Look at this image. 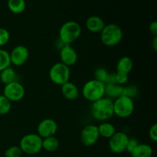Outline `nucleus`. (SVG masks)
Wrapping results in <instances>:
<instances>
[{
    "instance_id": "obj_16",
    "label": "nucleus",
    "mask_w": 157,
    "mask_h": 157,
    "mask_svg": "<svg viewBox=\"0 0 157 157\" xmlns=\"http://www.w3.org/2000/svg\"><path fill=\"white\" fill-rule=\"evenodd\" d=\"M61 94L65 99L68 101H75L79 96V89L76 84L67 81L61 85Z\"/></svg>"
},
{
    "instance_id": "obj_22",
    "label": "nucleus",
    "mask_w": 157,
    "mask_h": 157,
    "mask_svg": "<svg viewBox=\"0 0 157 157\" xmlns=\"http://www.w3.org/2000/svg\"><path fill=\"white\" fill-rule=\"evenodd\" d=\"M59 140L55 136L42 139V149L47 152H55L59 148Z\"/></svg>"
},
{
    "instance_id": "obj_10",
    "label": "nucleus",
    "mask_w": 157,
    "mask_h": 157,
    "mask_svg": "<svg viewBox=\"0 0 157 157\" xmlns=\"http://www.w3.org/2000/svg\"><path fill=\"white\" fill-rule=\"evenodd\" d=\"M100 137L98 126L90 124L83 128L81 133V143L86 147H91L98 142Z\"/></svg>"
},
{
    "instance_id": "obj_12",
    "label": "nucleus",
    "mask_w": 157,
    "mask_h": 157,
    "mask_svg": "<svg viewBox=\"0 0 157 157\" xmlns=\"http://www.w3.org/2000/svg\"><path fill=\"white\" fill-rule=\"evenodd\" d=\"M9 55H10L11 64L19 67L23 65L27 61L29 57V51L25 46L18 45L13 48L11 53H9Z\"/></svg>"
},
{
    "instance_id": "obj_5",
    "label": "nucleus",
    "mask_w": 157,
    "mask_h": 157,
    "mask_svg": "<svg viewBox=\"0 0 157 157\" xmlns=\"http://www.w3.org/2000/svg\"><path fill=\"white\" fill-rule=\"evenodd\" d=\"M18 147L23 153L35 155L42 150V138L37 133H29L20 140Z\"/></svg>"
},
{
    "instance_id": "obj_19",
    "label": "nucleus",
    "mask_w": 157,
    "mask_h": 157,
    "mask_svg": "<svg viewBox=\"0 0 157 157\" xmlns=\"http://www.w3.org/2000/svg\"><path fill=\"white\" fill-rule=\"evenodd\" d=\"M98 127L100 136H102V137L104 138H107V139H110V138L117 132L114 126L108 122L102 123V124H100Z\"/></svg>"
},
{
    "instance_id": "obj_13",
    "label": "nucleus",
    "mask_w": 157,
    "mask_h": 157,
    "mask_svg": "<svg viewBox=\"0 0 157 157\" xmlns=\"http://www.w3.org/2000/svg\"><path fill=\"white\" fill-rule=\"evenodd\" d=\"M60 59L61 63L70 67L78 61V53L71 44H64L60 48Z\"/></svg>"
},
{
    "instance_id": "obj_24",
    "label": "nucleus",
    "mask_w": 157,
    "mask_h": 157,
    "mask_svg": "<svg viewBox=\"0 0 157 157\" xmlns=\"http://www.w3.org/2000/svg\"><path fill=\"white\" fill-rule=\"evenodd\" d=\"M110 76V74L105 68H103V67H99V68L96 69L94 71V79L101 81L104 84H107L109 82Z\"/></svg>"
},
{
    "instance_id": "obj_7",
    "label": "nucleus",
    "mask_w": 157,
    "mask_h": 157,
    "mask_svg": "<svg viewBox=\"0 0 157 157\" xmlns=\"http://www.w3.org/2000/svg\"><path fill=\"white\" fill-rule=\"evenodd\" d=\"M71 77L70 67L61 62L55 63L49 70V78L54 84L62 85L69 81Z\"/></svg>"
},
{
    "instance_id": "obj_18",
    "label": "nucleus",
    "mask_w": 157,
    "mask_h": 157,
    "mask_svg": "<svg viewBox=\"0 0 157 157\" xmlns=\"http://www.w3.org/2000/svg\"><path fill=\"white\" fill-rule=\"evenodd\" d=\"M153 153V148L149 144H139L130 154L131 157H152Z\"/></svg>"
},
{
    "instance_id": "obj_29",
    "label": "nucleus",
    "mask_w": 157,
    "mask_h": 157,
    "mask_svg": "<svg viewBox=\"0 0 157 157\" xmlns=\"http://www.w3.org/2000/svg\"><path fill=\"white\" fill-rule=\"evenodd\" d=\"M138 93V89L137 87H135L133 85L127 86L126 87V96L129 97V98L133 99Z\"/></svg>"
},
{
    "instance_id": "obj_3",
    "label": "nucleus",
    "mask_w": 157,
    "mask_h": 157,
    "mask_svg": "<svg viewBox=\"0 0 157 157\" xmlns=\"http://www.w3.org/2000/svg\"><path fill=\"white\" fill-rule=\"evenodd\" d=\"M81 34V27L75 21H68L61 26L59 40L64 44H71L76 41Z\"/></svg>"
},
{
    "instance_id": "obj_8",
    "label": "nucleus",
    "mask_w": 157,
    "mask_h": 157,
    "mask_svg": "<svg viewBox=\"0 0 157 157\" xmlns=\"http://www.w3.org/2000/svg\"><path fill=\"white\" fill-rule=\"evenodd\" d=\"M25 94V87L18 81L5 85L3 95L11 102H17L23 99Z\"/></svg>"
},
{
    "instance_id": "obj_17",
    "label": "nucleus",
    "mask_w": 157,
    "mask_h": 157,
    "mask_svg": "<svg viewBox=\"0 0 157 157\" xmlns=\"http://www.w3.org/2000/svg\"><path fill=\"white\" fill-rule=\"evenodd\" d=\"M133 67V60L130 57L124 56L120 58L117 64V72L128 75Z\"/></svg>"
},
{
    "instance_id": "obj_15",
    "label": "nucleus",
    "mask_w": 157,
    "mask_h": 157,
    "mask_svg": "<svg viewBox=\"0 0 157 157\" xmlns=\"http://www.w3.org/2000/svg\"><path fill=\"white\" fill-rule=\"evenodd\" d=\"M85 25L89 32L93 33H99V32L101 33L105 26V23L101 17L92 15L86 20Z\"/></svg>"
},
{
    "instance_id": "obj_2",
    "label": "nucleus",
    "mask_w": 157,
    "mask_h": 157,
    "mask_svg": "<svg viewBox=\"0 0 157 157\" xmlns=\"http://www.w3.org/2000/svg\"><path fill=\"white\" fill-rule=\"evenodd\" d=\"M124 33L118 25L110 23L105 25L101 32V40L103 44L108 47H112L119 44L122 40Z\"/></svg>"
},
{
    "instance_id": "obj_27",
    "label": "nucleus",
    "mask_w": 157,
    "mask_h": 157,
    "mask_svg": "<svg viewBox=\"0 0 157 157\" xmlns=\"http://www.w3.org/2000/svg\"><path fill=\"white\" fill-rule=\"evenodd\" d=\"M10 40V33L7 29L0 28V47L4 46Z\"/></svg>"
},
{
    "instance_id": "obj_6",
    "label": "nucleus",
    "mask_w": 157,
    "mask_h": 157,
    "mask_svg": "<svg viewBox=\"0 0 157 157\" xmlns=\"http://www.w3.org/2000/svg\"><path fill=\"white\" fill-rule=\"evenodd\" d=\"M134 111V102L127 96H121L113 101L114 115L120 118H127Z\"/></svg>"
},
{
    "instance_id": "obj_30",
    "label": "nucleus",
    "mask_w": 157,
    "mask_h": 157,
    "mask_svg": "<svg viewBox=\"0 0 157 157\" xmlns=\"http://www.w3.org/2000/svg\"><path fill=\"white\" fill-rule=\"evenodd\" d=\"M149 136L153 142L157 141V124H155L152 126L149 130Z\"/></svg>"
},
{
    "instance_id": "obj_14",
    "label": "nucleus",
    "mask_w": 157,
    "mask_h": 157,
    "mask_svg": "<svg viewBox=\"0 0 157 157\" xmlns=\"http://www.w3.org/2000/svg\"><path fill=\"white\" fill-rule=\"evenodd\" d=\"M105 95L113 100L121 96H126V87L113 83L105 84Z\"/></svg>"
},
{
    "instance_id": "obj_23",
    "label": "nucleus",
    "mask_w": 157,
    "mask_h": 157,
    "mask_svg": "<svg viewBox=\"0 0 157 157\" xmlns=\"http://www.w3.org/2000/svg\"><path fill=\"white\" fill-rule=\"evenodd\" d=\"M10 55L7 51L0 48V72L11 66Z\"/></svg>"
},
{
    "instance_id": "obj_20",
    "label": "nucleus",
    "mask_w": 157,
    "mask_h": 157,
    "mask_svg": "<svg viewBox=\"0 0 157 157\" xmlns=\"http://www.w3.org/2000/svg\"><path fill=\"white\" fill-rule=\"evenodd\" d=\"M0 81L5 85L16 81V73L12 67H9L0 72Z\"/></svg>"
},
{
    "instance_id": "obj_25",
    "label": "nucleus",
    "mask_w": 157,
    "mask_h": 157,
    "mask_svg": "<svg viewBox=\"0 0 157 157\" xmlns=\"http://www.w3.org/2000/svg\"><path fill=\"white\" fill-rule=\"evenodd\" d=\"M12 108V102L4 95H0V115H6L9 113Z\"/></svg>"
},
{
    "instance_id": "obj_9",
    "label": "nucleus",
    "mask_w": 157,
    "mask_h": 157,
    "mask_svg": "<svg viewBox=\"0 0 157 157\" xmlns=\"http://www.w3.org/2000/svg\"><path fill=\"white\" fill-rule=\"evenodd\" d=\"M129 138L130 137L127 133L124 132H116L109 139L108 145L110 151L116 154H120L126 151Z\"/></svg>"
},
{
    "instance_id": "obj_4",
    "label": "nucleus",
    "mask_w": 157,
    "mask_h": 157,
    "mask_svg": "<svg viewBox=\"0 0 157 157\" xmlns=\"http://www.w3.org/2000/svg\"><path fill=\"white\" fill-rule=\"evenodd\" d=\"M84 98L90 102H94L105 96V84L96 79L87 81L82 88Z\"/></svg>"
},
{
    "instance_id": "obj_1",
    "label": "nucleus",
    "mask_w": 157,
    "mask_h": 157,
    "mask_svg": "<svg viewBox=\"0 0 157 157\" xmlns=\"http://www.w3.org/2000/svg\"><path fill=\"white\" fill-rule=\"evenodd\" d=\"M90 113L94 120L99 121H106L113 117V100L104 97L92 103L90 107Z\"/></svg>"
},
{
    "instance_id": "obj_21",
    "label": "nucleus",
    "mask_w": 157,
    "mask_h": 157,
    "mask_svg": "<svg viewBox=\"0 0 157 157\" xmlns=\"http://www.w3.org/2000/svg\"><path fill=\"white\" fill-rule=\"evenodd\" d=\"M8 9L14 14H21L25 11L26 2L25 0H8Z\"/></svg>"
},
{
    "instance_id": "obj_32",
    "label": "nucleus",
    "mask_w": 157,
    "mask_h": 157,
    "mask_svg": "<svg viewBox=\"0 0 157 157\" xmlns=\"http://www.w3.org/2000/svg\"><path fill=\"white\" fill-rule=\"evenodd\" d=\"M152 46H153V49H154V51L156 52L157 50V36H154L153 43H152Z\"/></svg>"
},
{
    "instance_id": "obj_28",
    "label": "nucleus",
    "mask_w": 157,
    "mask_h": 157,
    "mask_svg": "<svg viewBox=\"0 0 157 157\" xmlns=\"http://www.w3.org/2000/svg\"><path fill=\"white\" fill-rule=\"evenodd\" d=\"M139 141H138L137 139L134 137H131V138H129L128 140V142H127V148H126V150L129 153H131L135 148L138 146L139 144Z\"/></svg>"
},
{
    "instance_id": "obj_31",
    "label": "nucleus",
    "mask_w": 157,
    "mask_h": 157,
    "mask_svg": "<svg viewBox=\"0 0 157 157\" xmlns=\"http://www.w3.org/2000/svg\"><path fill=\"white\" fill-rule=\"evenodd\" d=\"M149 30L152 35L157 36V22L156 21L150 23V26H149Z\"/></svg>"
},
{
    "instance_id": "obj_11",
    "label": "nucleus",
    "mask_w": 157,
    "mask_h": 157,
    "mask_svg": "<svg viewBox=\"0 0 157 157\" xmlns=\"http://www.w3.org/2000/svg\"><path fill=\"white\" fill-rule=\"evenodd\" d=\"M58 131V124L56 121L51 118H47L38 124L37 127V134L42 139L55 136Z\"/></svg>"
},
{
    "instance_id": "obj_26",
    "label": "nucleus",
    "mask_w": 157,
    "mask_h": 157,
    "mask_svg": "<svg viewBox=\"0 0 157 157\" xmlns=\"http://www.w3.org/2000/svg\"><path fill=\"white\" fill-rule=\"evenodd\" d=\"M22 151L19 147L17 146H12L9 147L5 151V157H21L22 156Z\"/></svg>"
}]
</instances>
